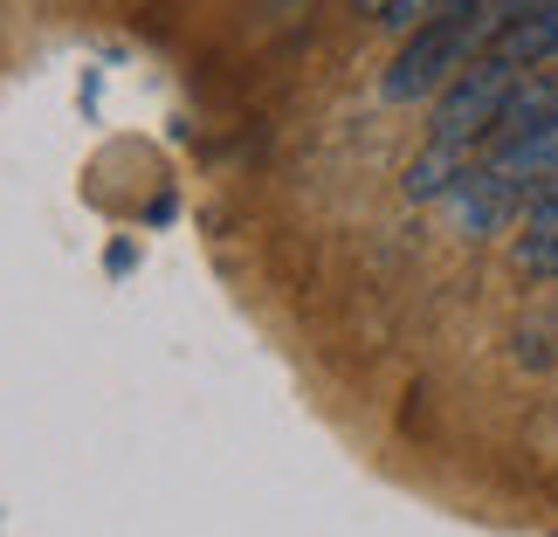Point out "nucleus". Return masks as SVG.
I'll return each mask as SVG.
<instances>
[{
	"instance_id": "nucleus-5",
	"label": "nucleus",
	"mask_w": 558,
	"mask_h": 537,
	"mask_svg": "<svg viewBox=\"0 0 558 537\" xmlns=\"http://www.w3.org/2000/svg\"><path fill=\"white\" fill-rule=\"evenodd\" d=\"M510 263H518V276H531V283H551L558 276V193H531Z\"/></svg>"
},
{
	"instance_id": "nucleus-8",
	"label": "nucleus",
	"mask_w": 558,
	"mask_h": 537,
	"mask_svg": "<svg viewBox=\"0 0 558 537\" xmlns=\"http://www.w3.org/2000/svg\"><path fill=\"white\" fill-rule=\"evenodd\" d=\"M489 166H504V173L518 180V186H538V180H551V173H558V111H551V118H545V124H538V132H531L524 145H510V152H497Z\"/></svg>"
},
{
	"instance_id": "nucleus-7",
	"label": "nucleus",
	"mask_w": 558,
	"mask_h": 537,
	"mask_svg": "<svg viewBox=\"0 0 558 537\" xmlns=\"http://www.w3.org/2000/svg\"><path fill=\"white\" fill-rule=\"evenodd\" d=\"M469 166H476V152H469V145H441V138H427V152L407 166L400 193H407V200H448V186H456Z\"/></svg>"
},
{
	"instance_id": "nucleus-2",
	"label": "nucleus",
	"mask_w": 558,
	"mask_h": 537,
	"mask_svg": "<svg viewBox=\"0 0 558 537\" xmlns=\"http://www.w3.org/2000/svg\"><path fill=\"white\" fill-rule=\"evenodd\" d=\"M518 62H504L497 49H483L469 70L448 83V90L435 97V124H427V138H441V145H469V152H483V132L497 124L504 111V97L518 90Z\"/></svg>"
},
{
	"instance_id": "nucleus-6",
	"label": "nucleus",
	"mask_w": 558,
	"mask_h": 537,
	"mask_svg": "<svg viewBox=\"0 0 558 537\" xmlns=\"http://www.w3.org/2000/svg\"><path fill=\"white\" fill-rule=\"evenodd\" d=\"M489 49H497L504 62H518V70H545V62L558 56V0H545V8L524 14V21H510Z\"/></svg>"
},
{
	"instance_id": "nucleus-4",
	"label": "nucleus",
	"mask_w": 558,
	"mask_h": 537,
	"mask_svg": "<svg viewBox=\"0 0 558 537\" xmlns=\"http://www.w3.org/2000/svg\"><path fill=\"white\" fill-rule=\"evenodd\" d=\"M558 111V83L551 76H518V90L504 97V111H497V124H489L483 132V159H497V152H510V145H524L531 132H538V124Z\"/></svg>"
},
{
	"instance_id": "nucleus-1",
	"label": "nucleus",
	"mask_w": 558,
	"mask_h": 537,
	"mask_svg": "<svg viewBox=\"0 0 558 537\" xmlns=\"http://www.w3.org/2000/svg\"><path fill=\"white\" fill-rule=\"evenodd\" d=\"M476 56H483V28H476V21H421V28L400 41V56L386 62L379 97H386V103L435 97V90H448V83H456Z\"/></svg>"
},
{
	"instance_id": "nucleus-3",
	"label": "nucleus",
	"mask_w": 558,
	"mask_h": 537,
	"mask_svg": "<svg viewBox=\"0 0 558 537\" xmlns=\"http://www.w3.org/2000/svg\"><path fill=\"white\" fill-rule=\"evenodd\" d=\"M518 200H524V186L489 159H476L456 186H448V213H456L462 234H497L510 213H518Z\"/></svg>"
},
{
	"instance_id": "nucleus-10",
	"label": "nucleus",
	"mask_w": 558,
	"mask_h": 537,
	"mask_svg": "<svg viewBox=\"0 0 558 537\" xmlns=\"http://www.w3.org/2000/svg\"><path fill=\"white\" fill-rule=\"evenodd\" d=\"M366 8H386V0H366Z\"/></svg>"
},
{
	"instance_id": "nucleus-9",
	"label": "nucleus",
	"mask_w": 558,
	"mask_h": 537,
	"mask_svg": "<svg viewBox=\"0 0 558 537\" xmlns=\"http://www.w3.org/2000/svg\"><path fill=\"white\" fill-rule=\"evenodd\" d=\"M476 8H483V0H435V14H427V21H469Z\"/></svg>"
}]
</instances>
